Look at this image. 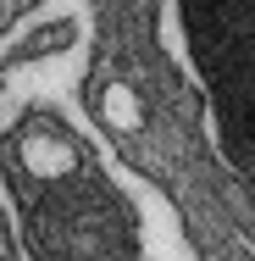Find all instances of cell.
I'll return each mask as SVG.
<instances>
[{"instance_id":"obj_1","label":"cell","mask_w":255,"mask_h":261,"mask_svg":"<svg viewBox=\"0 0 255 261\" xmlns=\"http://www.w3.org/2000/svg\"><path fill=\"white\" fill-rule=\"evenodd\" d=\"M178 17L216 111V150L255 195V0H178Z\"/></svg>"},{"instance_id":"obj_2","label":"cell","mask_w":255,"mask_h":261,"mask_svg":"<svg viewBox=\"0 0 255 261\" xmlns=\"http://www.w3.org/2000/svg\"><path fill=\"white\" fill-rule=\"evenodd\" d=\"M100 122L111 134H139L145 128V100L133 95V84H105L100 89Z\"/></svg>"}]
</instances>
